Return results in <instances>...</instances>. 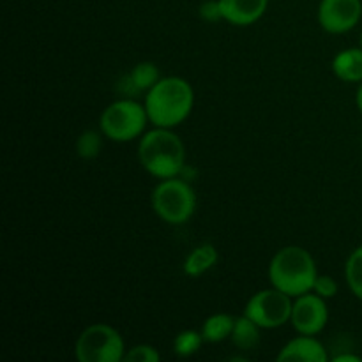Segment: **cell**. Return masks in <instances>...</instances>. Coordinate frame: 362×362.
<instances>
[{"instance_id": "6da1fadb", "label": "cell", "mask_w": 362, "mask_h": 362, "mask_svg": "<svg viewBox=\"0 0 362 362\" xmlns=\"http://www.w3.org/2000/svg\"><path fill=\"white\" fill-rule=\"evenodd\" d=\"M144 105L148 122L156 127L173 129L191 115L194 90L189 81L180 76L159 78L158 83L145 94Z\"/></svg>"}, {"instance_id": "7a4b0ae2", "label": "cell", "mask_w": 362, "mask_h": 362, "mask_svg": "<svg viewBox=\"0 0 362 362\" xmlns=\"http://www.w3.org/2000/svg\"><path fill=\"white\" fill-rule=\"evenodd\" d=\"M138 161L141 168L156 179H172L179 177L186 168V147L172 129L154 127L141 134Z\"/></svg>"}, {"instance_id": "3957f363", "label": "cell", "mask_w": 362, "mask_h": 362, "mask_svg": "<svg viewBox=\"0 0 362 362\" xmlns=\"http://www.w3.org/2000/svg\"><path fill=\"white\" fill-rule=\"evenodd\" d=\"M317 264L308 250L300 246H285L272 257L269 264V279L274 288L299 297L313 290L317 281Z\"/></svg>"}, {"instance_id": "277c9868", "label": "cell", "mask_w": 362, "mask_h": 362, "mask_svg": "<svg viewBox=\"0 0 362 362\" xmlns=\"http://www.w3.org/2000/svg\"><path fill=\"white\" fill-rule=\"evenodd\" d=\"M147 122L148 115L145 105H140L134 99H119L103 110L99 129L108 140L126 144L141 136Z\"/></svg>"}, {"instance_id": "5b68a950", "label": "cell", "mask_w": 362, "mask_h": 362, "mask_svg": "<svg viewBox=\"0 0 362 362\" xmlns=\"http://www.w3.org/2000/svg\"><path fill=\"white\" fill-rule=\"evenodd\" d=\"M156 214L168 225H184L197 211V194L182 179H163L151 197Z\"/></svg>"}, {"instance_id": "8992f818", "label": "cell", "mask_w": 362, "mask_h": 362, "mask_svg": "<svg viewBox=\"0 0 362 362\" xmlns=\"http://www.w3.org/2000/svg\"><path fill=\"white\" fill-rule=\"evenodd\" d=\"M126 352L120 332L106 324L88 325L74 345V356L80 362H120Z\"/></svg>"}, {"instance_id": "52a82bcc", "label": "cell", "mask_w": 362, "mask_h": 362, "mask_svg": "<svg viewBox=\"0 0 362 362\" xmlns=\"http://www.w3.org/2000/svg\"><path fill=\"white\" fill-rule=\"evenodd\" d=\"M293 297L278 288H265L255 293L244 308V315L250 317L258 327L278 329L288 324L292 317Z\"/></svg>"}, {"instance_id": "ba28073f", "label": "cell", "mask_w": 362, "mask_h": 362, "mask_svg": "<svg viewBox=\"0 0 362 362\" xmlns=\"http://www.w3.org/2000/svg\"><path fill=\"white\" fill-rule=\"evenodd\" d=\"M329 322V308L324 297L315 292L296 297L292 308L290 324L299 334L317 336L325 329Z\"/></svg>"}, {"instance_id": "9c48e42d", "label": "cell", "mask_w": 362, "mask_h": 362, "mask_svg": "<svg viewBox=\"0 0 362 362\" xmlns=\"http://www.w3.org/2000/svg\"><path fill=\"white\" fill-rule=\"evenodd\" d=\"M361 18V0H320L318 6V23L329 34H346Z\"/></svg>"}, {"instance_id": "30bf717a", "label": "cell", "mask_w": 362, "mask_h": 362, "mask_svg": "<svg viewBox=\"0 0 362 362\" xmlns=\"http://www.w3.org/2000/svg\"><path fill=\"white\" fill-rule=\"evenodd\" d=\"M278 362H327L329 356L325 346L315 336L299 334L290 339L279 354L276 356Z\"/></svg>"}, {"instance_id": "8fae6325", "label": "cell", "mask_w": 362, "mask_h": 362, "mask_svg": "<svg viewBox=\"0 0 362 362\" xmlns=\"http://www.w3.org/2000/svg\"><path fill=\"white\" fill-rule=\"evenodd\" d=\"M223 18L235 27H250L265 14L269 0H219Z\"/></svg>"}, {"instance_id": "7c38bea8", "label": "cell", "mask_w": 362, "mask_h": 362, "mask_svg": "<svg viewBox=\"0 0 362 362\" xmlns=\"http://www.w3.org/2000/svg\"><path fill=\"white\" fill-rule=\"evenodd\" d=\"M332 73L345 83H362V48H346L332 59Z\"/></svg>"}, {"instance_id": "4fadbf2b", "label": "cell", "mask_w": 362, "mask_h": 362, "mask_svg": "<svg viewBox=\"0 0 362 362\" xmlns=\"http://www.w3.org/2000/svg\"><path fill=\"white\" fill-rule=\"evenodd\" d=\"M219 260L218 250H216L212 244H200V246L194 247L189 255L184 260V272H186L189 278H200L202 274L209 271V269L214 267Z\"/></svg>"}, {"instance_id": "5bb4252c", "label": "cell", "mask_w": 362, "mask_h": 362, "mask_svg": "<svg viewBox=\"0 0 362 362\" xmlns=\"http://www.w3.org/2000/svg\"><path fill=\"white\" fill-rule=\"evenodd\" d=\"M260 329L250 317L243 315V317L235 318V325L230 339L235 345V349L243 350V352H250V350L257 349L260 345Z\"/></svg>"}, {"instance_id": "9a60e30c", "label": "cell", "mask_w": 362, "mask_h": 362, "mask_svg": "<svg viewBox=\"0 0 362 362\" xmlns=\"http://www.w3.org/2000/svg\"><path fill=\"white\" fill-rule=\"evenodd\" d=\"M159 78H161L159 76V69L156 67L154 62H140L124 78V83H126V90L136 94L140 90H151L158 83Z\"/></svg>"}, {"instance_id": "2e32d148", "label": "cell", "mask_w": 362, "mask_h": 362, "mask_svg": "<svg viewBox=\"0 0 362 362\" xmlns=\"http://www.w3.org/2000/svg\"><path fill=\"white\" fill-rule=\"evenodd\" d=\"M233 325H235V317L226 313H216L204 322L200 332L205 343H221L232 336Z\"/></svg>"}, {"instance_id": "e0dca14e", "label": "cell", "mask_w": 362, "mask_h": 362, "mask_svg": "<svg viewBox=\"0 0 362 362\" xmlns=\"http://www.w3.org/2000/svg\"><path fill=\"white\" fill-rule=\"evenodd\" d=\"M345 278L350 292L362 300V246L354 250L346 260Z\"/></svg>"}, {"instance_id": "ac0fdd59", "label": "cell", "mask_w": 362, "mask_h": 362, "mask_svg": "<svg viewBox=\"0 0 362 362\" xmlns=\"http://www.w3.org/2000/svg\"><path fill=\"white\" fill-rule=\"evenodd\" d=\"M202 343H204V336L202 332L187 329V331L179 332L173 339V352L179 357H191L200 350Z\"/></svg>"}, {"instance_id": "d6986e66", "label": "cell", "mask_w": 362, "mask_h": 362, "mask_svg": "<svg viewBox=\"0 0 362 362\" xmlns=\"http://www.w3.org/2000/svg\"><path fill=\"white\" fill-rule=\"evenodd\" d=\"M101 134L94 129H87L78 136L76 140V154L81 159H94L98 158L99 152H101L103 140Z\"/></svg>"}, {"instance_id": "ffe728a7", "label": "cell", "mask_w": 362, "mask_h": 362, "mask_svg": "<svg viewBox=\"0 0 362 362\" xmlns=\"http://www.w3.org/2000/svg\"><path fill=\"white\" fill-rule=\"evenodd\" d=\"M126 362H159L161 361V354L154 349L152 345H136L129 349L124 357Z\"/></svg>"}, {"instance_id": "44dd1931", "label": "cell", "mask_w": 362, "mask_h": 362, "mask_svg": "<svg viewBox=\"0 0 362 362\" xmlns=\"http://www.w3.org/2000/svg\"><path fill=\"white\" fill-rule=\"evenodd\" d=\"M311 292H315L317 296L324 297L325 300L332 299V297L338 296V283H336V279L332 278V276L318 274L317 281H315L313 290H311Z\"/></svg>"}, {"instance_id": "7402d4cb", "label": "cell", "mask_w": 362, "mask_h": 362, "mask_svg": "<svg viewBox=\"0 0 362 362\" xmlns=\"http://www.w3.org/2000/svg\"><path fill=\"white\" fill-rule=\"evenodd\" d=\"M198 14L207 23H218V21L225 20L219 0H205V2H202L200 7H198Z\"/></svg>"}, {"instance_id": "603a6c76", "label": "cell", "mask_w": 362, "mask_h": 362, "mask_svg": "<svg viewBox=\"0 0 362 362\" xmlns=\"http://www.w3.org/2000/svg\"><path fill=\"white\" fill-rule=\"evenodd\" d=\"M334 362H361L362 359L359 356H354V354H341V356H336Z\"/></svg>"}, {"instance_id": "cb8c5ba5", "label": "cell", "mask_w": 362, "mask_h": 362, "mask_svg": "<svg viewBox=\"0 0 362 362\" xmlns=\"http://www.w3.org/2000/svg\"><path fill=\"white\" fill-rule=\"evenodd\" d=\"M356 105L357 108H359V112L362 113V83L359 85V88H357L356 92Z\"/></svg>"}, {"instance_id": "d4e9b609", "label": "cell", "mask_w": 362, "mask_h": 362, "mask_svg": "<svg viewBox=\"0 0 362 362\" xmlns=\"http://www.w3.org/2000/svg\"><path fill=\"white\" fill-rule=\"evenodd\" d=\"M361 48H362V34H361Z\"/></svg>"}]
</instances>
